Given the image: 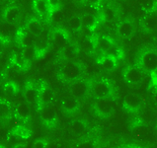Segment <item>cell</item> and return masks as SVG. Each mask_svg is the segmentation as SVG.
Returning <instances> with one entry per match:
<instances>
[{
    "instance_id": "7c38bea8",
    "label": "cell",
    "mask_w": 157,
    "mask_h": 148,
    "mask_svg": "<svg viewBox=\"0 0 157 148\" xmlns=\"http://www.w3.org/2000/svg\"><path fill=\"white\" fill-rule=\"evenodd\" d=\"M61 108L63 112L68 116L75 114L79 109V103L74 97H66L61 100Z\"/></svg>"
},
{
    "instance_id": "8992f818",
    "label": "cell",
    "mask_w": 157,
    "mask_h": 148,
    "mask_svg": "<svg viewBox=\"0 0 157 148\" xmlns=\"http://www.w3.org/2000/svg\"><path fill=\"white\" fill-rule=\"evenodd\" d=\"M124 80L129 85L140 84L144 78V70L140 65H131L123 72Z\"/></svg>"
},
{
    "instance_id": "f1b7e54d",
    "label": "cell",
    "mask_w": 157,
    "mask_h": 148,
    "mask_svg": "<svg viewBox=\"0 0 157 148\" xmlns=\"http://www.w3.org/2000/svg\"><path fill=\"white\" fill-rule=\"evenodd\" d=\"M147 128L144 127L143 125H140V127H137V128L134 131V134H136V136L138 138V139H143V138H145L147 136Z\"/></svg>"
},
{
    "instance_id": "2e32d148",
    "label": "cell",
    "mask_w": 157,
    "mask_h": 148,
    "mask_svg": "<svg viewBox=\"0 0 157 148\" xmlns=\"http://www.w3.org/2000/svg\"><path fill=\"white\" fill-rule=\"evenodd\" d=\"M25 30L28 34L38 36L42 32V24L37 19H31L25 26Z\"/></svg>"
},
{
    "instance_id": "7a4b0ae2",
    "label": "cell",
    "mask_w": 157,
    "mask_h": 148,
    "mask_svg": "<svg viewBox=\"0 0 157 148\" xmlns=\"http://www.w3.org/2000/svg\"><path fill=\"white\" fill-rule=\"evenodd\" d=\"M116 108V99L114 95L108 96L105 98L97 99L94 105V111L95 114L100 118L106 119L110 116Z\"/></svg>"
},
{
    "instance_id": "6da1fadb",
    "label": "cell",
    "mask_w": 157,
    "mask_h": 148,
    "mask_svg": "<svg viewBox=\"0 0 157 148\" xmlns=\"http://www.w3.org/2000/svg\"><path fill=\"white\" fill-rule=\"evenodd\" d=\"M94 42H95V47L100 49L103 52V55L112 56L117 60L122 57V49L117 46L114 41H112L110 38L104 37V36H99V37L94 38Z\"/></svg>"
},
{
    "instance_id": "603a6c76",
    "label": "cell",
    "mask_w": 157,
    "mask_h": 148,
    "mask_svg": "<svg viewBox=\"0 0 157 148\" xmlns=\"http://www.w3.org/2000/svg\"><path fill=\"white\" fill-rule=\"evenodd\" d=\"M52 44L56 47H64L67 44V39L61 32H56L52 36Z\"/></svg>"
},
{
    "instance_id": "d6a6232c",
    "label": "cell",
    "mask_w": 157,
    "mask_h": 148,
    "mask_svg": "<svg viewBox=\"0 0 157 148\" xmlns=\"http://www.w3.org/2000/svg\"><path fill=\"white\" fill-rule=\"evenodd\" d=\"M48 1V9H50V11H56L57 8L59 7L60 3L58 0H47Z\"/></svg>"
},
{
    "instance_id": "4dcf8cb0",
    "label": "cell",
    "mask_w": 157,
    "mask_h": 148,
    "mask_svg": "<svg viewBox=\"0 0 157 148\" xmlns=\"http://www.w3.org/2000/svg\"><path fill=\"white\" fill-rule=\"evenodd\" d=\"M48 142L46 139H36L33 142V148H47Z\"/></svg>"
},
{
    "instance_id": "ffe728a7",
    "label": "cell",
    "mask_w": 157,
    "mask_h": 148,
    "mask_svg": "<svg viewBox=\"0 0 157 148\" xmlns=\"http://www.w3.org/2000/svg\"><path fill=\"white\" fill-rule=\"evenodd\" d=\"M80 20H81L82 27H87V28H90V29L94 30V28H95L97 25L96 17L93 14H90V13L84 14L81 18H80Z\"/></svg>"
},
{
    "instance_id": "e0dca14e",
    "label": "cell",
    "mask_w": 157,
    "mask_h": 148,
    "mask_svg": "<svg viewBox=\"0 0 157 148\" xmlns=\"http://www.w3.org/2000/svg\"><path fill=\"white\" fill-rule=\"evenodd\" d=\"M33 9L40 16H44L48 12H50L47 0H34Z\"/></svg>"
},
{
    "instance_id": "4316f807",
    "label": "cell",
    "mask_w": 157,
    "mask_h": 148,
    "mask_svg": "<svg viewBox=\"0 0 157 148\" xmlns=\"http://www.w3.org/2000/svg\"><path fill=\"white\" fill-rule=\"evenodd\" d=\"M68 27L71 30L74 31H79V29L81 28V20L79 17H72L68 20Z\"/></svg>"
},
{
    "instance_id": "8fae6325",
    "label": "cell",
    "mask_w": 157,
    "mask_h": 148,
    "mask_svg": "<svg viewBox=\"0 0 157 148\" xmlns=\"http://www.w3.org/2000/svg\"><path fill=\"white\" fill-rule=\"evenodd\" d=\"M23 98L27 104L37 105L38 98H39V89H37V87L34 84L28 83L24 87Z\"/></svg>"
},
{
    "instance_id": "5b68a950",
    "label": "cell",
    "mask_w": 157,
    "mask_h": 148,
    "mask_svg": "<svg viewBox=\"0 0 157 148\" xmlns=\"http://www.w3.org/2000/svg\"><path fill=\"white\" fill-rule=\"evenodd\" d=\"M90 91L96 100L113 95V87L107 79H99L94 81L90 84Z\"/></svg>"
},
{
    "instance_id": "cb8c5ba5",
    "label": "cell",
    "mask_w": 157,
    "mask_h": 148,
    "mask_svg": "<svg viewBox=\"0 0 157 148\" xmlns=\"http://www.w3.org/2000/svg\"><path fill=\"white\" fill-rule=\"evenodd\" d=\"M11 114L10 103L3 99H0V118H8Z\"/></svg>"
},
{
    "instance_id": "8d00e7d4",
    "label": "cell",
    "mask_w": 157,
    "mask_h": 148,
    "mask_svg": "<svg viewBox=\"0 0 157 148\" xmlns=\"http://www.w3.org/2000/svg\"><path fill=\"white\" fill-rule=\"evenodd\" d=\"M74 1H76V2H81V1H83V0H74Z\"/></svg>"
},
{
    "instance_id": "ac0fdd59",
    "label": "cell",
    "mask_w": 157,
    "mask_h": 148,
    "mask_svg": "<svg viewBox=\"0 0 157 148\" xmlns=\"http://www.w3.org/2000/svg\"><path fill=\"white\" fill-rule=\"evenodd\" d=\"M22 57L24 58L26 61H32L34 58H36L38 56V52L36 51L35 46H29V47H24L23 49H22L21 52Z\"/></svg>"
},
{
    "instance_id": "f546056e",
    "label": "cell",
    "mask_w": 157,
    "mask_h": 148,
    "mask_svg": "<svg viewBox=\"0 0 157 148\" xmlns=\"http://www.w3.org/2000/svg\"><path fill=\"white\" fill-rule=\"evenodd\" d=\"M93 29L87 28V27H81L79 29V32L84 38H88V39H92L94 38V33H93Z\"/></svg>"
},
{
    "instance_id": "e575fe53",
    "label": "cell",
    "mask_w": 157,
    "mask_h": 148,
    "mask_svg": "<svg viewBox=\"0 0 157 148\" xmlns=\"http://www.w3.org/2000/svg\"><path fill=\"white\" fill-rule=\"evenodd\" d=\"M152 100H153V102H154V104L157 106V89L154 91V93H153V97H152Z\"/></svg>"
},
{
    "instance_id": "f35d334b",
    "label": "cell",
    "mask_w": 157,
    "mask_h": 148,
    "mask_svg": "<svg viewBox=\"0 0 157 148\" xmlns=\"http://www.w3.org/2000/svg\"><path fill=\"white\" fill-rule=\"evenodd\" d=\"M154 1H155V2H156V3H157V0H154Z\"/></svg>"
},
{
    "instance_id": "5bb4252c",
    "label": "cell",
    "mask_w": 157,
    "mask_h": 148,
    "mask_svg": "<svg viewBox=\"0 0 157 148\" xmlns=\"http://www.w3.org/2000/svg\"><path fill=\"white\" fill-rule=\"evenodd\" d=\"M97 63L104 70L112 71L117 67V59L112 56L102 55L97 58Z\"/></svg>"
},
{
    "instance_id": "83f0119b",
    "label": "cell",
    "mask_w": 157,
    "mask_h": 148,
    "mask_svg": "<svg viewBox=\"0 0 157 148\" xmlns=\"http://www.w3.org/2000/svg\"><path fill=\"white\" fill-rule=\"evenodd\" d=\"M75 148H97V145L95 141L92 139H85L79 141L76 144Z\"/></svg>"
},
{
    "instance_id": "d6986e66",
    "label": "cell",
    "mask_w": 157,
    "mask_h": 148,
    "mask_svg": "<svg viewBox=\"0 0 157 148\" xmlns=\"http://www.w3.org/2000/svg\"><path fill=\"white\" fill-rule=\"evenodd\" d=\"M94 47H95V42H94V38L88 39L84 38L81 42L79 43V48L80 51L84 53H90L93 51Z\"/></svg>"
},
{
    "instance_id": "484cf974",
    "label": "cell",
    "mask_w": 157,
    "mask_h": 148,
    "mask_svg": "<svg viewBox=\"0 0 157 148\" xmlns=\"http://www.w3.org/2000/svg\"><path fill=\"white\" fill-rule=\"evenodd\" d=\"M3 91H4V93L8 94V95L14 96L18 93V85L13 81H9L4 84Z\"/></svg>"
},
{
    "instance_id": "3957f363",
    "label": "cell",
    "mask_w": 157,
    "mask_h": 148,
    "mask_svg": "<svg viewBox=\"0 0 157 148\" xmlns=\"http://www.w3.org/2000/svg\"><path fill=\"white\" fill-rule=\"evenodd\" d=\"M60 78L64 81L73 82L75 80L80 78L82 75V67L78 63L73 61H66L63 65L61 66L59 71Z\"/></svg>"
},
{
    "instance_id": "44dd1931",
    "label": "cell",
    "mask_w": 157,
    "mask_h": 148,
    "mask_svg": "<svg viewBox=\"0 0 157 148\" xmlns=\"http://www.w3.org/2000/svg\"><path fill=\"white\" fill-rule=\"evenodd\" d=\"M69 129L73 134H81L86 129V123L80 120H74V122L70 123Z\"/></svg>"
},
{
    "instance_id": "4fadbf2b",
    "label": "cell",
    "mask_w": 157,
    "mask_h": 148,
    "mask_svg": "<svg viewBox=\"0 0 157 148\" xmlns=\"http://www.w3.org/2000/svg\"><path fill=\"white\" fill-rule=\"evenodd\" d=\"M20 16V9L17 6H8L2 12V19L6 23H13Z\"/></svg>"
},
{
    "instance_id": "ba28073f",
    "label": "cell",
    "mask_w": 157,
    "mask_h": 148,
    "mask_svg": "<svg viewBox=\"0 0 157 148\" xmlns=\"http://www.w3.org/2000/svg\"><path fill=\"white\" fill-rule=\"evenodd\" d=\"M141 105V99L140 95L134 92L128 93L123 101V109L128 113H134L138 111Z\"/></svg>"
},
{
    "instance_id": "1f68e13d",
    "label": "cell",
    "mask_w": 157,
    "mask_h": 148,
    "mask_svg": "<svg viewBox=\"0 0 157 148\" xmlns=\"http://www.w3.org/2000/svg\"><path fill=\"white\" fill-rule=\"evenodd\" d=\"M103 15H104L107 21H110L115 17V11L112 8H105L104 11H103Z\"/></svg>"
},
{
    "instance_id": "74e56055",
    "label": "cell",
    "mask_w": 157,
    "mask_h": 148,
    "mask_svg": "<svg viewBox=\"0 0 157 148\" xmlns=\"http://www.w3.org/2000/svg\"><path fill=\"white\" fill-rule=\"evenodd\" d=\"M58 1H59V3H60V4H61V3H62V2H63V1H64V0H58Z\"/></svg>"
},
{
    "instance_id": "9c48e42d",
    "label": "cell",
    "mask_w": 157,
    "mask_h": 148,
    "mask_svg": "<svg viewBox=\"0 0 157 148\" xmlns=\"http://www.w3.org/2000/svg\"><path fill=\"white\" fill-rule=\"evenodd\" d=\"M40 120L48 128H52L56 125V115L50 106H44L40 109Z\"/></svg>"
},
{
    "instance_id": "9a60e30c",
    "label": "cell",
    "mask_w": 157,
    "mask_h": 148,
    "mask_svg": "<svg viewBox=\"0 0 157 148\" xmlns=\"http://www.w3.org/2000/svg\"><path fill=\"white\" fill-rule=\"evenodd\" d=\"M116 32L120 37L128 38V37H131L133 33V26L131 22H128V21H122L117 25Z\"/></svg>"
},
{
    "instance_id": "277c9868",
    "label": "cell",
    "mask_w": 157,
    "mask_h": 148,
    "mask_svg": "<svg viewBox=\"0 0 157 148\" xmlns=\"http://www.w3.org/2000/svg\"><path fill=\"white\" fill-rule=\"evenodd\" d=\"M138 65L147 72L157 71V52L152 49L143 51L138 58Z\"/></svg>"
},
{
    "instance_id": "d590c367",
    "label": "cell",
    "mask_w": 157,
    "mask_h": 148,
    "mask_svg": "<svg viewBox=\"0 0 157 148\" xmlns=\"http://www.w3.org/2000/svg\"><path fill=\"white\" fill-rule=\"evenodd\" d=\"M120 148H140V147L134 146V145H132V144H127V145H124V146L120 147Z\"/></svg>"
},
{
    "instance_id": "52a82bcc",
    "label": "cell",
    "mask_w": 157,
    "mask_h": 148,
    "mask_svg": "<svg viewBox=\"0 0 157 148\" xmlns=\"http://www.w3.org/2000/svg\"><path fill=\"white\" fill-rule=\"evenodd\" d=\"M90 91V84L87 80L79 78L71 83L70 92L75 99H83Z\"/></svg>"
},
{
    "instance_id": "7402d4cb",
    "label": "cell",
    "mask_w": 157,
    "mask_h": 148,
    "mask_svg": "<svg viewBox=\"0 0 157 148\" xmlns=\"http://www.w3.org/2000/svg\"><path fill=\"white\" fill-rule=\"evenodd\" d=\"M16 115L19 119L23 120V119H26L27 116L29 115V107L27 105V103L25 101H21L17 104V107H16Z\"/></svg>"
},
{
    "instance_id": "d4e9b609",
    "label": "cell",
    "mask_w": 157,
    "mask_h": 148,
    "mask_svg": "<svg viewBox=\"0 0 157 148\" xmlns=\"http://www.w3.org/2000/svg\"><path fill=\"white\" fill-rule=\"evenodd\" d=\"M138 5L144 12H151L155 8L156 2L154 0H138Z\"/></svg>"
},
{
    "instance_id": "30bf717a",
    "label": "cell",
    "mask_w": 157,
    "mask_h": 148,
    "mask_svg": "<svg viewBox=\"0 0 157 148\" xmlns=\"http://www.w3.org/2000/svg\"><path fill=\"white\" fill-rule=\"evenodd\" d=\"M52 99L53 93L51 90V88H48L46 84H43L42 88L39 90V98L36 107L38 108V110H40L44 106H48V104L52 101Z\"/></svg>"
},
{
    "instance_id": "836d02e7",
    "label": "cell",
    "mask_w": 157,
    "mask_h": 148,
    "mask_svg": "<svg viewBox=\"0 0 157 148\" xmlns=\"http://www.w3.org/2000/svg\"><path fill=\"white\" fill-rule=\"evenodd\" d=\"M85 2H86L88 5H90V6H96L99 4L100 2V0H84Z\"/></svg>"
}]
</instances>
